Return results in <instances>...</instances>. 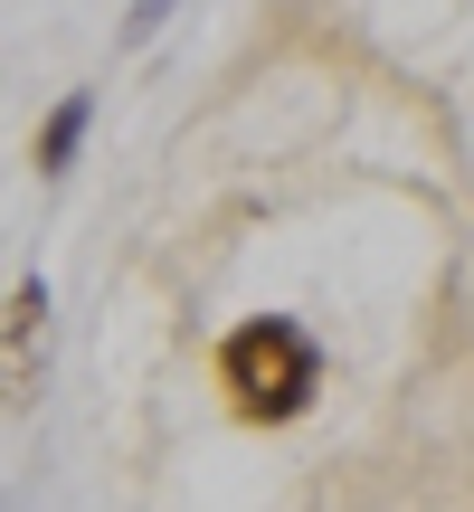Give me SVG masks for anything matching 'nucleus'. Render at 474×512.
Segmentation results:
<instances>
[{
    "instance_id": "20e7f679",
    "label": "nucleus",
    "mask_w": 474,
    "mask_h": 512,
    "mask_svg": "<svg viewBox=\"0 0 474 512\" xmlns=\"http://www.w3.org/2000/svg\"><path fill=\"white\" fill-rule=\"evenodd\" d=\"M162 19H171V0H133V10H124V48H143Z\"/></svg>"
},
{
    "instance_id": "7ed1b4c3",
    "label": "nucleus",
    "mask_w": 474,
    "mask_h": 512,
    "mask_svg": "<svg viewBox=\"0 0 474 512\" xmlns=\"http://www.w3.org/2000/svg\"><path fill=\"white\" fill-rule=\"evenodd\" d=\"M86 124H95V95H86V86H67V95L48 105V124L29 133V162H38V171H67V162H76V143H86Z\"/></svg>"
},
{
    "instance_id": "f03ea898",
    "label": "nucleus",
    "mask_w": 474,
    "mask_h": 512,
    "mask_svg": "<svg viewBox=\"0 0 474 512\" xmlns=\"http://www.w3.org/2000/svg\"><path fill=\"white\" fill-rule=\"evenodd\" d=\"M38 332H48V285L19 275L10 285V323H0V380H10V399L38 389Z\"/></svg>"
},
{
    "instance_id": "f257e3e1",
    "label": "nucleus",
    "mask_w": 474,
    "mask_h": 512,
    "mask_svg": "<svg viewBox=\"0 0 474 512\" xmlns=\"http://www.w3.org/2000/svg\"><path fill=\"white\" fill-rule=\"evenodd\" d=\"M219 389L247 427H294L323 399V342H313L294 313H256L219 342Z\"/></svg>"
}]
</instances>
